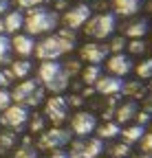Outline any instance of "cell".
I'll use <instances>...</instances> for the list:
<instances>
[{
    "label": "cell",
    "instance_id": "cell-17",
    "mask_svg": "<svg viewBox=\"0 0 152 158\" xmlns=\"http://www.w3.org/2000/svg\"><path fill=\"white\" fill-rule=\"evenodd\" d=\"M24 27V13L22 11H9L2 18V33L5 35H15Z\"/></svg>",
    "mask_w": 152,
    "mask_h": 158
},
{
    "label": "cell",
    "instance_id": "cell-4",
    "mask_svg": "<svg viewBox=\"0 0 152 158\" xmlns=\"http://www.w3.org/2000/svg\"><path fill=\"white\" fill-rule=\"evenodd\" d=\"M117 29V15L115 13H97L90 15V20L84 24V33L95 40V42H102V40L110 37Z\"/></svg>",
    "mask_w": 152,
    "mask_h": 158
},
{
    "label": "cell",
    "instance_id": "cell-37",
    "mask_svg": "<svg viewBox=\"0 0 152 158\" xmlns=\"http://www.w3.org/2000/svg\"><path fill=\"white\" fill-rule=\"evenodd\" d=\"M11 81H13V75H11V70H9V68H5V70L0 68V88H7Z\"/></svg>",
    "mask_w": 152,
    "mask_h": 158
},
{
    "label": "cell",
    "instance_id": "cell-40",
    "mask_svg": "<svg viewBox=\"0 0 152 158\" xmlns=\"http://www.w3.org/2000/svg\"><path fill=\"white\" fill-rule=\"evenodd\" d=\"M141 110H145L148 114H152V94H150V97H148V94L143 97V108H141Z\"/></svg>",
    "mask_w": 152,
    "mask_h": 158
},
{
    "label": "cell",
    "instance_id": "cell-22",
    "mask_svg": "<svg viewBox=\"0 0 152 158\" xmlns=\"http://www.w3.org/2000/svg\"><path fill=\"white\" fill-rule=\"evenodd\" d=\"M95 132H97V138H102V141H106V138H117V136H121V125L115 123V121H106Z\"/></svg>",
    "mask_w": 152,
    "mask_h": 158
},
{
    "label": "cell",
    "instance_id": "cell-8",
    "mask_svg": "<svg viewBox=\"0 0 152 158\" xmlns=\"http://www.w3.org/2000/svg\"><path fill=\"white\" fill-rule=\"evenodd\" d=\"M95 130H97V116L93 112H86V110H80L75 112L73 118H71V132L80 138H86L90 136Z\"/></svg>",
    "mask_w": 152,
    "mask_h": 158
},
{
    "label": "cell",
    "instance_id": "cell-32",
    "mask_svg": "<svg viewBox=\"0 0 152 158\" xmlns=\"http://www.w3.org/2000/svg\"><path fill=\"white\" fill-rule=\"evenodd\" d=\"M64 73L68 77H75V75H80L82 73V66H80V59H66V64H62Z\"/></svg>",
    "mask_w": 152,
    "mask_h": 158
},
{
    "label": "cell",
    "instance_id": "cell-45",
    "mask_svg": "<svg viewBox=\"0 0 152 158\" xmlns=\"http://www.w3.org/2000/svg\"><path fill=\"white\" fill-rule=\"evenodd\" d=\"M0 33H2V20H0Z\"/></svg>",
    "mask_w": 152,
    "mask_h": 158
},
{
    "label": "cell",
    "instance_id": "cell-6",
    "mask_svg": "<svg viewBox=\"0 0 152 158\" xmlns=\"http://www.w3.org/2000/svg\"><path fill=\"white\" fill-rule=\"evenodd\" d=\"M73 138V132L71 130H64V127H51V130H44L37 138V149H51V152H58L62 149L66 143H71Z\"/></svg>",
    "mask_w": 152,
    "mask_h": 158
},
{
    "label": "cell",
    "instance_id": "cell-24",
    "mask_svg": "<svg viewBox=\"0 0 152 158\" xmlns=\"http://www.w3.org/2000/svg\"><path fill=\"white\" fill-rule=\"evenodd\" d=\"M82 81L88 86V88H93L95 84L99 81V77H102V66H95V64H90V66H86V68H82Z\"/></svg>",
    "mask_w": 152,
    "mask_h": 158
},
{
    "label": "cell",
    "instance_id": "cell-31",
    "mask_svg": "<svg viewBox=\"0 0 152 158\" xmlns=\"http://www.w3.org/2000/svg\"><path fill=\"white\" fill-rule=\"evenodd\" d=\"M126 48L130 51V55H143L145 48H148V44L143 42V40H130Z\"/></svg>",
    "mask_w": 152,
    "mask_h": 158
},
{
    "label": "cell",
    "instance_id": "cell-46",
    "mask_svg": "<svg viewBox=\"0 0 152 158\" xmlns=\"http://www.w3.org/2000/svg\"><path fill=\"white\" fill-rule=\"evenodd\" d=\"M150 132H152V121H150Z\"/></svg>",
    "mask_w": 152,
    "mask_h": 158
},
{
    "label": "cell",
    "instance_id": "cell-10",
    "mask_svg": "<svg viewBox=\"0 0 152 158\" xmlns=\"http://www.w3.org/2000/svg\"><path fill=\"white\" fill-rule=\"evenodd\" d=\"M90 13H93V9H90V5H86V2H80V5H75V7H71L66 13H64V24H66V29H73V31H77V29H82L88 20H90Z\"/></svg>",
    "mask_w": 152,
    "mask_h": 158
},
{
    "label": "cell",
    "instance_id": "cell-47",
    "mask_svg": "<svg viewBox=\"0 0 152 158\" xmlns=\"http://www.w3.org/2000/svg\"><path fill=\"white\" fill-rule=\"evenodd\" d=\"M150 88H152V79H150Z\"/></svg>",
    "mask_w": 152,
    "mask_h": 158
},
{
    "label": "cell",
    "instance_id": "cell-16",
    "mask_svg": "<svg viewBox=\"0 0 152 158\" xmlns=\"http://www.w3.org/2000/svg\"><path fill=\"white\" fill-rule=\"evenodd\" d=\"M110 7H112V13H115V15L130 18V15L139 13L141 0H110Z\"/></svg>",
    "mask_w": 152,
    "mask_h": 158
},
{
    "label": "cell",
    "instance_id": "cell-38",
    "mask_svg": "<svg viewBox=\"0 0 152 158\" xmlns=\"http://www.w3.org/2000/svg\"><path fill=\"white\" fill-rule=\"evenodd\" d=\"M141 149H143V154H150L152 156V132L141 138Z\"/></svg>",
    "mask_w": 152,
    "mask_h": 158
},
{
    "label": "cell",
    "instance_id": "cell-23",
    "mask_svg": "<svg viewBox=\"0 0 152 158\" xmlns=\"http://www.w3.org/2000/svg\"><path fill=\"white\" fill-rule=\"evenodd\" d=\"M31 62L29 59H18V62H11L9 64V70L13 75V79H27L31 75Z\"/></svg>",
    "mask_w": 152,
    "mask_h": 158
},
{
    "label": "cell",
    "instance_id": "cell-33",
    "mask_svg": "<svg viewBox=\"0 0 152 158\" xmlns=\"http://www.w3.org/2000/svg\"><path fill=\"white\" fill-rule=\"evenodd\" d=\"M31 118V123H29V130L31 132H44V121H46V118L42 116V114H33V116H29Z\"/></svg>",
    "mask_w": 152,
    "mask_h": 158
},
{
    "label": "cell",
    "instance_id": "cell-36",
    "mask_svg": "<svg viewBox=\"0 0 152 158\" xmlns=\"http://www.w3.org/2000/svg\"><path fill=\"white\" fill-rule=\"evenodd\" d=\"M46 0H18V5H20L22 9H35V7H44Z\"/></svg>",
    "mask_w": 152,
    "mask_h": 158
},
{
    "label": "cell",
    "instance_id": "cell-19",
    "mask_svg": "<svg viewBox=\"0 0 152 158\" xmlns=\"http://www.w3.org/2000/svg\"><path fill=\"white\" fill-rule=\"evenodd\" d=\"M150 29V22H148V18H137V20H130V22L124 27V33L126 37L130 40H141Z\"/></svg>",
    "mask_w": 152,
    "mask_h": 158
},
{
    "label": "cell",
    "instance_id": "cell-34",
    "mask_svg": "<svg viewBox=\"0 0 152 158\" xmlns=\"http://www.w3.org/2000/svg\"><path fill=\"white\" fill-rule=\"evenodd\" d=\"M11 106V92L7 88H0V112H5Z\"/></svg>",
    "mask_w": 152,
    "mask_h": 158
},
{
    "label": "cell",
    "instance_id": "cell-29",
    "mask_svg": "<svg viewBox=\"0 0 152 158\" xmlns=\"http://www.w3.org/2000/svg\"><path fill=\"white\" fill-rule=\"evenodd\" d=\"M137 77L139 79H152V57L137 64Z\"/></svg>",
    "mask_w": 152,
    "mask_h": 158
},
{
    "label": "cell",
    "instance_id": "cell-5",
    "mask_svg": "<svg viewBox=\"0 0 152 158\" xmlns=\"http://www.w3.org/2000/svg\"><path fill=\"white\" fill-rule=\"evenodd\" d=\"M102 152H104V141H102V138L86 136V138L71 141L68 158H99Z\"/></svg>",
    "mask_w": 152,
    "mask_h": 158
},
{
    "label": "cell",
    "instance_id": "cell-28",
    "mask_svg": "<svg viewBox=\"0 0 152 158\" xmlns=\"http://www.w3.org/2000/svg\"><path fill=\"white\" fill-rule=\"evenodd\" d=\"M13 158H37V147L29 145V141H24V145H20L13 152Z\"/></svg>",
    "mask_w": 152,
    "mask_h": 158
},
{
    "label": "cell",
    "instance_id": "cell-43",
    "mask_svg": "<svg viewBox=\"0 0 152 158\" xmlns=\"http://www.w3.org/2000/svg\"><path fill=\"white\" fill-rule=\"evenodd\" d=\"M132 158H152L150 154H137V156H132Z\"/></svg>",
    "mask_w": 152,
    "mask_h": 158
},
{
    "label": "cell",
    "instance_id": "cell-1",
    "mask_svg": "<svg viewBox=\"0 0 152 158\" xmlns=\"http://www.w3.org/2000/svg\"><path fill=\"white\" fill-rule=\"evenodd\" d=\"M60 24V15L58 11H53V9H46V7H35V9H29L27 15H24V31L27 35H44L51 31H55Z\"/></svg>",
    "mask_w": 152,
    "mask_h": 158
},
{
    "label": "cell",
    "instance_id": "cell-39",
    "mask_svg": "<svg viewBox=\"0 0 152 158\" xmlns=\"http://www.w3.org/2000/svg\"><path fill=\"white\" fill-rule=\"evenodd\" d=\"M66 101H68V106H82L84 99H82V94H71Z\"/></svg>",
    "mask_w": 152,
    "mask_h": 158
},
{
    "label": "cell",
    "instance_id": "cell-11",
    "mask_svg": "<svg viewBox=\"0 0 152 158\" xmlns=\"http://www.w3.org/2000/svg\"><path fill=\"white\" fill-rule=\"evenodd\" d=\"M110 55L108 51V44H102V42H86L82 48H80V59H84V62L88 64H95V66H99L102 62H106Z\"/></svg>",
    "mask_w": 152,
    "mask_h": 158
},
{
    "label": "cell",
    "instance_id": "cell-2",
    "mask_svg": "<svg viewBox=\"0 0 152 158\" xmlns=\"http://www.w3.org/2000/svg\"><path fill=\"white\" fill-rule=\"evenodd\" d=\"M75 48V42H71L68 37H62L60 33H51L42 37L40 42H35L33 55L42 62H58V59Z\"/></svg>",
    "mask_w": 152,
    "mask_h": 158
},
{
    "label": "cell",
    "instance_id": "cell-18",
    "mask_svg": "<svg viewBox=\"0 0 152 158\" xmlns=\"http://www.w3.org/2000/svg\"><path fill=\"white\" fill-rule=\"evenodd\" d=\"M60 73H62V64H60V62H42L40 68H37V79H40L42 86H46V84H51Z\"/></svg>",
    "mask_w": 152,
    "mask_h": 158
},
{
    "label": "cell",
    "instance_id": "cell-7",
    "mask_svg": "<svg viewBox=\"0 0 152 158\" xmlns=\"http://www.w3.org/2000/svg\"><path fill=\"white\" fill-rule=\"evenodd\" d=\"M44 116L49 118L55 127H60L68 118V101H66V97H62V94L49 97L46 103H44Z\"/></svg>",
    "mask_w": 152,
    "mask_h": 158
},
{
    "label": "cell",
    "instance_id": "cell-27",
    "mask_svg": "<svg viewBox=\"0 0 152 158\" xmlns=\"http://www.w3.org/2000/svg\"><path fill=\"white\" fill-rule=\"evenodd\" d=\"M132 145H128V143H115V145H110L108 147V154H110V158H128L130 154H132V149H130Z\"/></svg>",
    "mask_w": 152,
    "mask_h": 158
},
{
    "label": "cell",
    "instance_id": "cell-25",
    "mask_svg": "<svg viewBox=\"0 0 152 158\" xmlns=\"http://www.w3.org/2000/svg\"><path fill=\"white\" fill-rule=\"evenodd\" d=\"M11 64V37L0 33V66Z\"/></svg>",
    "mask_w": 152,
    "mask_h": 158
},
{
    "label": "cell",
    "instance_id": "cell-12",
    "mask_svg": "<svg viewBox=\"0 0 152 158\" xmlns=\"http://www.w3.org/2000/svg\"><path fill=\"white\" fill-rule=\"evenodd\" d=\"M95 92H99L104 97H115V94H121V88H124V79L121 77H115V75H102L99 81L93 86Z\"/></svg>",
    "mask_w": 152,
    "mask_h": 158
},
{
    "label": "cell",
    "instance_id": "cell-13",
    "mask_svg": "<svg viewBox=\"0 0 152 158\" xmlns=\"http://www.w3.org/2000/svg\"><path fill=\"white\" fill-rule=\"evenodd\" d=\"M106 68L110 70V75H115V77H126L132 70V57L126 55V53L110 55L106 59Z\"/></svg>",
    "mask_w": 152,
    "mask_h": 158
},
{
    "label": "cell",
    "instance_id": "cell-14",
    "mask_svg": "<svg viewBox=\"0 0 152 158\" xmlns=\"http://www.w3.org/2000/svg\"><path fill=\"white\" fill-rule=\"evenodd\" d=\"M11 51H15L22 59H27L35 51V40L31 35H27V33H15L11 37Z\"/></svg>",
    "mask_w": 152,
    "mask_h": 158
},
{
    "label": "cell",
    "instance_id": "cell-9",
    "mask_svg": "<svg viewBox=\"0 0 152 158\" xmlns=\"http://www.w3.org/2000/svg\"><path fill=\"white\" fill-rule=\"evenodd\" d=\"M29 121V108L24 106H18V103H11L5 112H2V118H0V123L7 125L9 130H22Z\"/></svg>",
    "mask_w": 152,
    "mask_h": 158
},
{
    "label": "cell",
    "instance_id": "cell-15",
    "mask_svg": "<svg viewBox=\"0 0 152 158\" xmlns=\"http://www.w3.org/2000/svg\"><path fill=\"white\" fill-rule=\"evenodd\" d=\"M139 112V103L137 101H132V99H128V101H124L121 106L115 108V123L124 125V123H130V121H135V116Z\"/></svg>",
    "mask_w": 152,
    "mask_h": 158
},
{
    "label": "cell",
    "instance_id": "cell-41",
    "mask_svg": "<svg viewBox=\"0 0 152 158\" xmlns=\"http://www.w3.org/2000/svg\"><path fill=\"white\" fill-rule=\"evenodd\" d=\"M9 7H11L9 0H0V15H7L9 13Z\"/></svg>",
    "mask_w": 152,
    "mask_h": 158
},
{
    "label": "cell",
    "instance_id": "cell-30",
    "mask_svg": "<svg viewBox=\"0 0 152 158\" xmlns=\"http://www.w3.org/2000/svg\"><path fill=\"white\" fill-rule=\"evenodd\" d=\"M126 46H128L126 37H124V35H115V37L110 40V44H108V51H110L112 55H117V53H124Z\"/></svg>",
    "mask_w": 152,
    "mask_h": 158
},
{
    "label": "cell",
    "instance_id": "cell-3",
    "mask_svg": "<svg viewBox=\"0 0 152 158\" xmlns=\"http://www.w3.org/2000/svg\"><path fill=\"white\" fill-rule=\"evenodd\" d=\"M44 86L40 79H22L13 90H11V101L24 108H37L44 101Z\"/></svg>",
    "mask_w": 152,
    "mask_h": 158
},
{
    "label": "cell",
    "instance_id": "cell-42",
    "mask_svg": "<svg viewBox=\"0 0 152 158\" xmlns=\"http://www.w3.org/2000/svg\"><path fill=\"white\" fill-rule=\"evenodd\" d=\"M49 158H68V154H66V152H62V149H58V152H53Z\"/></svg>",
    "mask_w": 152,
    "mask_h": 158
},
{
    "label": "cell",
    "instance_id": "cell-35",
    "mask_svg": "<svg viewBox=\"0 0 152 158\" xmlns=\"http://www.w3.org/2000/svg\"><path fill=\"white\" fill-rule=\"evenodd\" d=\"M135 121H137V125L145 127V125H150V121H152V114H148L145 110L139 108V112H137V116H135Z\"/></svg>",
    "mask_w": 152,
    "mask_h": 158
},
{
    "label": "cell",
    "instance_id": "cell-26",
    "mask_svg": "<svg viewBox=\"0 0 152 158\" xmlns=\"http://www.w3.org/2000/svg\"><path fill=\"white\" fill-rule=\"evenodd\" d=\"M15 132L13 130H7V132H0V154H7L9 149H13L15 145Z\"/></svg>",
    "mask_w": 152,
    "mask_h": 158
},
{
    "label": "cell",
    "instance_id": "cell-44",
    "mask_svg": "<svg viewBox=\"0 0 152 158\" xmlns=\"http://www.w3.org/2000/svg\"><path fill=\"white\" fill-rule=\"evenodd\" d=\"M145 9H148V11L152 13V0H148V5H145Z\"/></svg>",
    "mask_w": 152,
    "mask_h": 158
},
{
    "label": "cell",
    "instance_id": "cell-21",
    "mask_svg": "<svg viewBox=\"0 0 152 158\" xmlns=\"http://www.w3.org/2000/svg\"><path fill=\"white\" fill-rule=\"evenodd\" d=\"M121 94L137 101V99H143L145 97V88L141 81H124V88H121Z\"/></svg>",
    "mask_w": 152,
    "mask_h": 158
},
{
    "label": "cell",
    "instance_id": "cell-20",
    "mask_svg": "<svg viewBox=\"0 0 152 158\" xmlns=\"http://www.w3.org/2000/svg\"><path fill=\"white\" fill-rule=\"evenodd\" d=\"M145 136V127H141V125H128V127H124L121 130V138H124V143H128V145H135V143H141V138Z\"/></svg>",
    "mask_w": 152,
    "mask_h": 158
}]
</instances>
